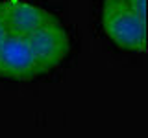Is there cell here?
I'll return each instance as SVG.
<instances>
[{"instance_id": "obj_1", "label": "cell", "mask_w": 148, "mask_h": 138, "mask_svg": "<svg viewBox=\"0 0 148 138\" xmlns=\"http://www.w3.org/2000/svg\"><path fill=\"white\" fill-rule=\"evenodd\" d=\"M100 22L104 33L117 46L130 52L146 50V20L139 18L124 0H104Z\"/></svg>"}, {"instance_id": "obj_2", "label": "cell", "mask_w": 148, "mask_h": 138, "mask_svg": "<svg viewBox=\"0 0 148 138\" xmlns=\"http://www.w3.org/2000/svg\"><path fill=\"white\" fill-rule=\"evenodd\" d=\"M26 41L39 63L41 72L52 70L58 64H61V61L67 57L69 50H71L69 33L58 18L34 31Z\"/></svg>"}, {"instance_id": "obj_3", "label": "cell", "mask_w": 148, "mask_h": 138, "mask_svg": "<svg viewBox=\"0 0 148 138\" xmlns=\"http://www.w3.org/2000/svg\"><path fill=\"white\" fill-rule=\"evenodd\" d=\"M41 68L26 39L8 35L0 44V76L8 79L26 81L39 76Z\"/></svg>"}, {"instance_id": "obj_4", "label": "cell", "mask_w": 148, "mask_h": 138, "mask_svg": "<svg viewBox=\"0 0 148 138\" xmlns=\"http://www.w3.org/2000/svg\"><path fill=\"white\" fill-rule=\"evenodd\" d=\"M2 7L8 33L13 37H21V39H28L34 31L56 18L46 9L28 0H4Z\"/></svg>"}, {"instance_id": "obj_5", "label": "cell", "mask_w": 148, "mask_h": 138, "mask_svg": "<svg viewBox=\"0 0 148 138\" xmlns=\"http://www.w3.org/2000/svg\"><path fill=\"white\" fill-rule=\"evenodd\" d=\"M124 2L139 18L146 20V0H124Z\"/></svg>"}, {"instance_id": "obj_6", "label": "cell", "mask_w": 148, "mask_h": 138, "mask_svg": "<svg viewBox=\"0 0 148 138\" xmlns=\"http://www.w3.org/2000/svg\"><path fill=\"white\" fill-rule=\"evenodd\" d=\"M8 28H6V22H4V7H2V2H0V44L6 41L8 37Z\"/></svg>"}]
</instances>
